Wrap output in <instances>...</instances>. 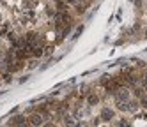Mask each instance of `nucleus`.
<instances>
[{
  "label": "nucleus",
  "mask_w": 147,
  "mask_h": 127,
  "mask_svg": "<svg viewBox=\"0 0 147 127\" xmlns=\"http://www.w3.org/2000/svg\"><path fill=\"white\" fill-rule=\"evenodd\" d=\"M27 120H28V125H30V127H41V125L45 124V118H43V116H41L37 111H36V113H32Z\"/></svg>",
  "instance_id": "obj_1"
},
{
  "label": "nucleus",
  "mask_w": 147,
  "mask_h": 127,
  "mask_svg": "<svg viewBox=\"0 0 147 127\" xmlns=\"http://www.w3.org/2000/svg\"><path fill=\"white\" fill-rule=\"evenodd\" d=\"M23 124H27V116L25 115H16V116H13V118L9 120V127H20Z\"/></svg>",
  "instance_id": "obj_2"
},
{
  "label": "nucleus",
  "mask_w": 147,
  "mask_h": 127,
  "mask_svg": "<svg viewBox=\"0 0 147 127\" xmlns=\"http://www.w3.org/2000/svg\"><path fill=\"white\" fill-rule=\"evenodd\" d=\"M112 116H113V111H112L110 108H105V110L101 111V116H99V118L105 120V122H108V120H112Z\"/></svg>",
  "instance_id": "obj_3"
},
{
  "label": "nucleus",
  "mask_w": 147,
  "mask_h": 127,
  "mask_svg": "<svg viewBox=\"0 0 147 127\" xmlns=\"http://www.w3.org/2000/svg\"><path fill=\"white\" fill-rule=\"evenodd\" d=\"M43 49H45L43 46H34L32 49H30V53H32V57H34V58H39V57H41V55L45 53Z\"/></svg>",
  "instance_id": "obj_4"
},
{
  "label": "nucleus",
  "mask_w": 147,
  "mask_h": 127,
  "mask_svg": "<svg viewBox=\"0 0 147 127\" xmlns=\"http://www.w3.org/2000/svg\"><path fill=\"white\" fill-rule=\"evenodd\" d=\"M64 124H66V127H78V124L75 122V118H73V116H69V115L64 116Z\"/></svg>",
  "instance_id": "obj_5"
},
{
  "label": "nucleus",
  "mask_w": 147,
  "mask_h": 127,
  "mask_svg": "<svg viewBox=\"0 0 147 127\" xmlns=\"http://www.w3.org/2000/svg\"><path fill=\"white\" fill-rule=\"evenodd\" d=\"M121 94H117V101L119 102H124V101H128V97H129V92L128 90H119Z\"/></svg>",
  "instance_id": "obj_6"
},
{
  "label": "nucleus",
  "mask_w": 147,
  "mask_h": 127,
  "mask_svg": "<svg viewBox=\"0 0 147 127\" xmlns=\"http://www.w3.org/2000/svg\"><path fill=\"white\" fill-rule=\"evenodd\" d=\"M98 102H99L98 95H89V104H98Z\"/></svg>",
  "instance_id": "obj_7"
},
{
  "label": "nucleus",
  "mask_w": 147,
  "mask_h": 127,
  "mask_svg": "<svg viewBox=\"0 0 147 127\" xmlns=\"http://www.w3.org/2000/svg\"><path fill=\"white\" fill-rule=\"evenodd\" d=\"M2 78H4V81H7V83H9V81L13 80V74H11V72H4V74H2Z\"/></svg>",
  "instance_id": "obj_8"
},
{
  "label": "nucleus",
  "mask_w": 147,
  "mask_h": 127,
  "mask_svg": "<svg viewBox=\"0 0 147 127\" xmlns=\"http://www.w3.org/2000/svg\"><path fill=\"white\" fill-rule=\"evenodd\" d=\"M28 69H34V67H37V58H32V60H30L28 62V66H27Z\"/></svg>",
  "instance_id": "obj_9"
},
{
  "label": "nucleus",
  "mask_w": 147,
  "mask_h": 127,
  "mask_svg": "<svg viewBox=\"0 0 147 127\" xmlns=\"http://www.w3.org/2000/svg\"><path fill=\"white\" fill-rule=\"evenodd\" d=\"M41 127H57V125H55L53 122H46V124H43Z\"/></svg>",
  "instance_id": "obj_10"
},
{
  "label": "nucleus",
  "mask_w": 147,
  "mask_h": 127,
  "mask_svg": "<svg viewBox=\"0 0 147 127\" xmlns=\"http://www.w3.org/2000/svg\"><path fill=\"white\" fill-rule=\"evenodd\" d=\"M78 0H67V4H76Z\"/></svg>",
  "instance_id": "obj_11"
}]
</instances>
